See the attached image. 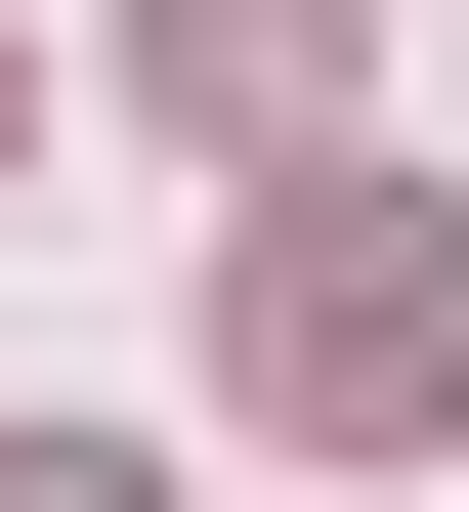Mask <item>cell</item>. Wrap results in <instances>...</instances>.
Returning <instances> with one entry per match:
<instances>
[{"instance_id": "cell-1", "label": "cell", "mask_w": 469, "mask_h": 512, "mask_svg": "<svg viewBox=\"0 0 469 512\" xmlns=\"http://www.w3.org/2000/svg\"><path fill=\"white\" fill-rule=\"evenodd\" d=\"M214 384H256V427H342V470H384V427H469V214H427V171H299L256 299H214Z\"/></svg>"}, {"instance_id": "cell-4", "label": "cell", "mask_w": 469, "mask_h": 512, "mask_svg": "<svg viewBox=\"0 0 469 512\" xmlns=\"http://www.w3.org/2000/svg\"><path fill=\"white\" fill-rule=\"evenodd\" d=\"M0 128H43V86H0Z\"/></svg>"}, {"instance_id": "cell-2", "label": "cell", "mask_w": 469, "mask_h": 512, "mask_svg": "<svg viewBox=\"0 0 469 512\" xmlns=\"http://www.w3.org/2000/svg\"><path fill=\"white\" fill-rule=\"evenodd\" d=\"M128 86H171V128H299V86H342V0H128Z\"/></svg>"}, {"instance_id": "cell-3", "label": "cell", "mask_w": 469, "mask_h": 512, "mask_svg": "<svg viewBox=\"0 0 469 512\" xmlns=\"http://www.w3.org/2000/svg\"><path fill=\"white\" fill-rule=\"evenodd\" d=\"M0 512H171V470H128V427H0Z\"/></svg>"}]
</instances>
